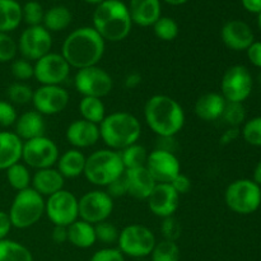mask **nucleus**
<instances>
[{"label":"nucleus","instance_id":"f257e3e1","mask_svg":"<svg viewBox=\"0 0 261 261\" xmlns=\"http://www.w3.org/2000/svg\"><path fill=\"white\" fill-rule=\"evenodd\" d=\"M106 41L93 27H81L69 33L61 46V55L70 68L78 70L94 66L103 58Z\"/></svg>","mask_w":261,"mask_h":261},{"label":"nucleus","instance_id":"f03ea898","mask_svg":"<svg viewBox=\"0 0 261 261\" xmlns=\"http://www.w3.org/2000/svg\"><path fill=\"white\" fill-rule=\"evenodd\" d=\"M144 119L157 137H175L185 125V111L172 97L154 94L145 102Z\"/></svg>","mask_w":261,"mask_h":261},{"label":"nucleus","instance_id":"7ed1b4c3","mask_svg":"<svg viewBox=\"0 0 261 261\" xmlns=\"http://www.w3.org/2000/svg\"><path fill=\"white\" fill-rule=\"evenodd\" d=\"M129 8L120 0H105L93 13V28L105 41L120 42L132 32Z\"/></svg>","mask_w":261,"mask_h":261},{"label":"nucleus","instance_id":"20e7f679","mask_svg":"<svg viewBox=\"0 0 261 261\" xmlns=\"http://www.w3.org/2000/svg\"><path fill=\"white\" fill-rule=\"evenodd\" d=\"M98 126L102 142L109 149L116 152L138 143L142 135V125L138 117L125 111L106 115Z\"/></svg>","mask_w":261,"mask_h":261},{"label":"nucleus","instance_id":"39448f33","mask_svg":"<svg viewBox=\"0 0 261 261\" xmlns=\"http://www.w3.org/2000/svg\"><path fill=\"white\" fill-rule=\"evenodd\" d=\"M125 172L119 152L112 149H98L87 157L84 173L92 185L106 188Z\"/></svg>","mask_w":261,"mask_h":261},{"label":"nucleus","instance_id":"423d86ee","mask_svg":"<svg viewBox=\"0 0 261 261\" xmlns=\"http://www.w3.org/2000/svg\"><path fill=\"white\" fill-rule=\"evenodd\" d=\"M8 214L14 228H30L45 214V199L32 188L18 191Z\"/></svg>","mask_w":261,"mask_h":261},{"label":"nucleus","instance_id":"0eeeda50","mask_svg":"<svg viewBox=\"0 0 261 261\" xmlns=\"http://www.w3.org/2000/svg\"><path fill=\"white\" fill-rule=\"evenodd\" d=\"M224 201L234 213L249 216L260 208L261 186L249 178H240L227 186Z\"/></svg>","mask_w":261,"mask_h":261},{"label":"nucleus","instance_id":"6e6552de","mask_svg":"<svg viewBox=\"0 0 261 261\" xmlns=\"http://www.w3.org/2000/svg\"><path fill=\"white\" fill-rule=\"evenodd\" d=\"M157 240L152 229L143 224H129L122 228L117 239V249L124 256L133 259H144L154 249Z\"/></svg>","mask_w":261,"mask_h":261},{"label":"nucleus","instance_id":"1a4fd4ad","mask_svg":"<svg viewBox=\"0 0 261 261\" xmlns=\"http://www.w3.org/2000/svg\"><path fill=\"white\" fill-rule=\"evenodd\" d=\"M74 87L83 97L103 98L114 87L112 76L101 66L94 65L81 69L74 76Z\"/></svg>","mask_w":261,"mask_h":261},{"label":"nucleus","instance_id":"9d476101","mask_svg":"<svg viewBox=\"0 0 261 261\" xmlns=\"http://www.w3.org/2000/svg\"><path fill=\"white\" fill-rule=\"evenodd\" d=\"M252 75L244 65H233L224 71L221 81V94L227 102L244 103L252 92Z\"/></svg>","mask_w":261,"mask_h":261},{"label":"nucleus","instance_id":"9b49d317","mask_svg":"<svg viewBox=\"0 0 261 261\" xmlns=\"http://www.w3.org/2000/svg\"><path fill=\"white\" fill-rule=\"evenodd\" d=\"M59 148L53 139L40 137L23 142L22 160L27 167L37 170L51 168L59 160Z\"/></svg>","mask_w":261,"mask_h":261},{"label":"nucleus","instance_id":"f8f14e48","mask_svg":"<svg viewBox=\"0 0 261 261\" xmlns=\"http://www.w3.org/2000/svg\"><path fill=\"white\" fill-rule=\"evenodd\" d=\"M45 214L54 226L69 227L79 219L78 199L68 190H60L45 200Z\"/></svg>","mask_w":261,"mask_h":261},{"label":"nucleus","instance_id":"ddd939ff","mask_svg":"<svg viewBox=\"0 0 261 261\" xmlns=\"http://www.w3.org/2000/svg\"><path fill=\"white\" fill-rule=\"evenodd\" d=\"M70 66L61 54L48 53L33 64V78L41 86H61L70 74Z\"/></svg>","mask_w":261,"mask_h":261},{"label":"nucleus","instance_id":"4468645a","mask_svg":"<svg viewBox=\"0 0 261 261\" xmlns=\"http://www.w3.org/2000/svg\"><path fill=\"white\" fill-rule=\"evenodd\" d=\"M79 219L91 224L107 221L114 211V199L103 190H93L84 194L78 200Z\"/></svg>","mask_w":261,"mask_h":261},{"label":"nucleus","instance_id":"2eb2a0df","mask_svg":"<svg viewBox=\"0 0 261 261\" xmlns=\"http://www.w3.org/2000/svg\"><path fill=\"white\" fill-rule=\"evenodd\" d=\"M17 45L23 59L28 61H37L38 59L51 53L53 37L43 25L27 27L20 35Z\"/></svg>","mask_w":261,"mask_h":261},{"label":"nucleus","instance_id":"dca6fc26","mask_svg":"<svg viewBox=\"0 0 261 261\" xmlns=\"http://www.w3.org/2000/svg\"><path fill=\"white\" fill-rule=\"evenodd\" d=\"M68 91L61 86H41L33 91L32 103L43 116H53L63 112L69 103Z\"/></svg>","mask_w":261,"mask_h":261},{"label":"nucleus","instance_id":"f3484780","mask_svg":"<svg viewBox=\"0 0 261 261\" xmlns=\"http://www.w3.org/2000/svg\"><path fill=\"white\" fill-rule=\"evenodd\" d=\"M145 167L157 184H170L181 173L180 161L175 153L157 148L148 154Z\"/></svg>","mask_w":261,"mask_h":261},{"label":"nucleus","instance_id":"a211bd4d","mask_svg":"<svg viewBox=\"0 0 261 261\" xmlns=\"http://www.w3.org/2000/svg\"><path fill=\"white\" fill-rule=\"evenodd\" d=\"M150 213L160 218L172 217L180 205V195L170 184H157L147 199Z\"/></svg>","mask_w":261,"mask_h":261},{"label":"nucleus","instance_id":"6ab92c4d","mask_svg":"<svg viewBox=\"0 0 261 261\" xmlns=\"http://www.w3.org/2000/svg\"><path fill=\"white\" fill-rule=\"evenodd\" d=\"M222 42L233 51H245L254 43L251 27L244 20L233 19L227 22L221 30Z\"/></svg>","mask_w":261,"mask_h":261},{"label":"nucleus","instance_id":"aec40b11","mask_svg":"<svg viewBox=\"0 0 261 261\" xmlns=\"http://www.w3.org/2000/svg\"><path fill=\"white\" fill-rule=\"evenodd\" d=\"M65 138L69 144L75 149L93 147L101 139L98 125L89 122L87 120H74L65 132Z\"/></svg>","mask_w":261,"mask_h":261},{"label":"nucleus","instance_id":"412c9836","mask_svg":"<svg viewBox=\"0 0 261 261\" xmlns=\"http://www.w3.org/2000/svg\"><path fill=\"white\" fill-rule=\"evenodd\" d=\"M124 175L126 178L127 195L138 200H147L157 185L147 167L125 170Z\"/></svg>","mask_w":261,"mask_h":261},{"label":"nucleus","instance_id":"4be33fe9","mask_svg":"<svg viewBox=\"0 0 261 261\" xmlns=\"http://www.w3.org/2000/svg\"><path fill=\"white\" fill-rule=\"evenodd\" d=\"M15 134L23 140L36 139V138L43 137L46 133V122L43 115L37 112L36 110L23 112L20 116H18L17 121L14 124Z\"/></svg>","mask_w":261,"mask_h":261},{"label":"nucleus","instance_id":"5701e85b","mask_svg":"<svg viewBox=\"0 0 261 261\" xmlns=\"http://www.w3.org/2000/svg\"><path fill=\"white\" fill-rule=\"evenodd\" d=\"M227 101L221 93L209 92L204 93L196 99L194 105V112L200 120L206 122L217 121L222 117Z\"/></svg>","mask_w":261,"mask_h":261},{"label":"nucleus","instance_id":"b1692460","mask_svg":"<svg viewBox=\"0 0 261 261\" xmlns=\"http://www.w3.org/2000/svg\"><path fill=\"white\" fill-rule=\"evenodd\" d=\"M132 22L140 27H150L161 18V0H130Z\"/></svg>","mask_w":261,"mask_h":261},{"label":"nucleus","instance_id":"393cba45","mask_svg":"<svg viewBox=\"0 0 261 261\" xmlns=\"http://www.w3.org/2000/svg\"><path fill=\"white\" fill-rule=\"evenodd\" d=\"M65 178L56 168H43L37 170L32 176L31 188L42 196H51L58 191L63 190Z\"/></svg>","mask_w":261,"mask_h":261},{"label":"nucleus","instance_id":"a878e982","mask_svg":"<svg viewBox=\"0 0 261 261\" xmlns=\"http://www.w3.org/2000/svg\"><path fill=\"white\" fill-rule=\"evenodd\" d=\"M23 140L14 132H0V171L22 160Z\"/></svg>","mask_w":261,"mask_h":261},{"label":"nucleus","instance_id":"bb28decb","mask_svg":"<svg viewBox=\"0 0 261 261\" xmlns=\"http://www.w3.org/2000/svg\"><path fill=\"white\" fill-rule=\"evenodd\" d=\"M86 161L87 157L82 150L75 149V148L68 149L63 154L59 155L56 170L61 173L64 178H76L84 173Z\"/></svg>","mask_w":261,"mask_h":261},{"label":"nucleus","instance_id":"cd10ccee","mask_svg":"<svg viewBox=\"0 0 261 261\" xmlns=\"http://www.w3.org/2000/svg\"><path fill=\"white\" fill-rule=\"evenodd\" d=\"M68 241L78 249H89L97 242L93 224L76 219L68 227Z\"/></svg>","mask_w":261,"mask_h":261},{"label":"nucleus","instance_id":"c85d7f7f","mask_svg":"<svg viewBox=\"0 0 261 261\" xmlns=\"http://www.w3.org/2000/svg\"><path fill=\"white\" fill-rule=\"evenodd\" d=\"M22 22V7L17 0H0V32L8 33Z\"/></svg>","mask_w":261,"mask_h":261},{"label":"nucleus","instance_id":"c756f323","mask_svg":"<svg viewBox=\"0 0 261 261\" xmlns=\"http://www.w3.org/2000/svg\"><path fill=\"white\" fill-rule=\"evenodd\" d=\"M71 19H73V15L68 8L63 5H56L46 10L42 25L48 32H60L69 27Z\"/></svg>","mask_w":261,"mask_h":261},{"label":"nucleus","instance_id":"7c9ffc66","mask_svg":"<svg viewBox=\"0 0 261 261\" xmlns=\"http://www.w3.org/2000/svg\"><path fill=\"white\" fill-rule=\"evenodd\" d=\"M79 112L82 115V119L87 120L89 122L99 125L106 117V107L101 98L96 97H82L79 102Z\"/></svg>","mask_w":261,"mask_h":261},{"label":"nucleus","instance_id":"2f4dec72","mask_svg":"<svg viewBox=\"0 0 261 261\" xmlns=\"http://www.w3.org/2000/svg\"><path fill=\"white\" fill-rule=\"evenodd\" d=\"M0 261H33V256L24 245L5 239L0 241Z\"/></svg>","mask_w":261,"mask_h":261},{"label":"nucleus","instance_id":"473e14b6","mask_svg":"<svg viewBox=\"0 0 261 261\" xmlns=\"http://www.w3.org/2000/svg\"><path fill=\"white\" fill-rule=\"evenodd\" d=\"M119 154L125 170H132V168L145 167V163H147L148 154L149 153L145 149V147L135 143V144L120 150Z\"/></svg>","mask_w":261,"mask_h":261},{"label":"nucleus","instance_id":"72a5a7b5","mask_svg":"<svg viewBox=\"0 0 261 261\" xmlns=\"http://www.w3.org/2000/svg\"><path fill=\"white\" fill-rule=\"evenodd\" d=\"M7 180L9 185L18 193V191L31 188L32 176H31L30 168L24 163L18 162L15 165L10 166L7 170Z\"/></svg>","mask_w":261,"mask_h":261},{"label":"nucleus","instance_id":"f704fd0d","mask_svg":"<svg viewBox=\"0 0 261 261\" xmlns=\"http://www.w3.org/2000/svg\"><path fill=\"white\" fill-rule=\"evenodd\" d=\"M149 256L150 261H180V247L177 242L162 240L155 244Z\"/></svg>","mask_w":261,"mask_h":261},{"label":"nucleus","instance_id":"c9c22d12","mask_svg":"<svg viewBox=\"0 0 261 261\" xmlns=\"http://www.w3.org/2000/svg\"><path fill=\"white\" fill-rule=\"evenodd\" d=\"M152 27L154 35L166 42L173 41L178 36V24L173 18L161 17Z\"/></svg>","mask_w":261,"mask_h":261},{"label":"nucleus","instance_id":"e433bc0d","mask_svg":"<svg viewBox=\"0 0 261 261\" xmlns=\"http://www.w3.org/2000/svg\"><path fill=\"white\" fill-rule=\"evenodd\" d=\"M7 96L8 99L12 105H27L32 102L33 98V89L30 86L24 83H13L8 87L7 89Z\"/></svg>","mask_w":261,"mask_h":261},{"label":"nucleus","instance_id":"4c0bfd02","mask_svg":"<svg viewBox=\"0 0 261 261\" xmlns=\"http://www.w3.org/2000/svg\"><path fill=\"white\" fill-rule=\"evenodd\" d=\"M245 117H246V112H245L244 105L236 103V102H227L221 119L229 127H239L240 125L244 124Z\"/></svg>","mask_w":261,"mask_h":261},{"label":"nucleus","instance_id":"58836bf2","mask_svg":"<svg viewBox=\"0 0 261 261\" xmlns=\"http://www.w3.org/2000/svg\"><path fill=\"white\" fill-rule=\"evenodd\" d=\"M43 15H45V10L42 5L35 0L25 3L24 7L22 8V20L27 23L28 27L42 25Z\"/></svg>","mask_w":261,"mask_h":261},{"label":"nucleus","instance_id":"ea45409f","mask_svg":"<svg viewBox=\"0 0 261 261\" xmlns=\"http://www.w3.org/2000/svg\"><path fill=\"white\" fill-rule=\"evenodd\" d=\"M245 142L254 147H261V116L247 120L241 130Z\"/></svg>","mask_w":261,"mask_h":261},{"label":"nucleus","instance_id":"a19ab883","mask_svg":"<svg viewBox=\"0 0 261 261\" xmlns=\"http://www.w3.org/2000/svg\"><path fill=\"white\" fill-rule=\"evenodd\" d=\"M94 232H96L97 241L106 245H111L117 242L120 233L119 229L116 228V226H114V224L110 223V222L107 221L94 224Z\"/></svg>","mask_w":261,"mask_h":261},{"label":"nucleus","instance_id":"79ce46f5","mask_svg":"<svg viewBox=\"0 0 261 261\" xmlns=\"http://www.w3.org/2000/svg\"><path fill=\"white\" fill-rule=\"evenodd\" d=\"M18 53V45L8 33L0 32V63L14 60Z\"/></svg>","mask_w":261,"mask_h":261},{"label":"nucleus","instance_id":"37998d69","mask_svg":"<svg viewBox=\"0 0 261 261\" xmlns=\"http://www.w3.org/2000/svg\"><path fill=\"white\" fill-rule=\"evenodd\" d=\"M12 75L17 81H28L33 78V64L25 59H14L10 65Z\"/></svg>","mask_w":261,"mask_h":261},{"label":"nucleus","instance_id":"c03bdc74","mask_svg":"<svg viewBox=\"0 0 261 261\" xmlns=\"http://www.w3.org/2000/svg\"><path fill=\"white\" fill-rule=\"evenodd\" d=\"M181 224L175 217H167L163 218L162 224H161V233H162L163 240H168V241H177L181 236Z\"/></svg>","mask_w":261,"mask_h":261},{"label":"nucleus","instance_id":"a18cd8bd","mask_svg":"<svg viewBox=\"0 0 261 261\" xmlns=\"http://www.w3.org/2000/svg\"><path fill=\"white\" fill-rule=\"evenodd\" d=\"M18 119L17 110L9 101H0V126L9 127L15 124Z\"/></svg>","mask_w":261,"mask_h":261},{"label":"nucleus","instance_id":"49530a36","mask_svg":"<svg viewBox=\"0 0 261 261\" xmlns=\"http://www.w3.org/2000/svg\"><path fill=\"white\" fill-rule=\"evenodd\" d=\"M89 261H125V256L117 247H106L94 252Z\"/></svg>","mask_w":261,"mask_h":261},{"label":"nucleus","instance_id":"de8ad7c7","mask_svg":"<svg viewBox=\"0 0 261 261\" xmlns=\"http://www.w3.org/2000/svg\"><path fill=\"white\" fill-rule=\"evenodd\" d=\"M106 193L114 198H121V196L127 195V185H126V178L125 175L122 173L120 177H117L116 180L112 181L111 184L106 186Z\"/></svg>","mask_w":261,"mask_h":261},{"label":"nucleus","instance_id":"09e8293b","mask_svg":"<svg viewBox=\"0 0 261 261\" xmlns=\"http://www.w3.org/2000/svg\"><path fill=\"white\" fill-rule=\"evenodd\" d=\"M170 185L172 186L173 190L178 194V195H185L189 191L191 190V180L184 173H178L175 178L170 182Z\"/></svg>","mask_w":261,"mask_h":261},{"label":"nucleus","instance_id":"8fccbe9b","mask_svg":"<svg viewBox=\"0 0 261 261\" xmlns=\"http://www.w3.org/2000/svg\"><path fill=\"white\" fill-rule=\"evenodd\" d=\"M246 51L250 63L261 69V41H254V43Z\"/></svg>","mask_w":261,"mask_h":261},{"label":"nucleus","instance_id":"3c124183","mask_svg":"<svg viewBox=\"0 0 261 261\" xmlns=\"http://www.w3.org/2000/svg\"><path fill=\"white\" fill-rule=\"evenodd\" d=\"M12 222H10L9 214L7 212L0 211V241L7 239L9 234L10 229H12Z\"/></svg>","mask_w":261,"mask_h":261},{"label":"nucleus","instance_id":"603ef678","mask_svg":"<svg viewBox=\"0 0 261 261\" xmlns=\"http://www.w3.org/2000/svg\"><path fill=\"white\" fill-rule=\"evenodd\" d=\"M51 239H53V241L58 245H61L64 244V242L68 241V227L54 226Z\"/></svg>","mask_w":261,"mask_h":261},{"label":"nucleus","instance_id":"864d4df0","mask_svg":"<svg viewBox=\"0 0 261 261\" xmlns=\"http://www.w3.org/2000/svg\"><path fill=\"white\" fill-rule=\"evenodd\" d=\"M157 149L173 153V150H175V137H158Z\"/></svg>","mask_w":261,"mask_h":261},{"label":"nucleus","instance_id":"5fc2aeb1","mask_svg":"<svg viewBox=\"0 0 261 261\" xmlns=\"http://www.w3.org/2000/svg\"><path fill=\"white\" fill-rule=\"evenodd\" d=\"M142 83V75L139 73H129L126 76H125V81H124V86L125 88L127 89H134L137 88L139 84Z\"/></svg>","mask_w":261,"mask_h":261},{"label":"nucleus","instance_id":"6e6d98bb","mask_svg":"<svg viewBox=\"0 0 261 261\" xmlns=\"http://www.w3.org/2000/svg\"><path fill=\"white\" fill-rule=\"evenodd\" d=\"M239 135H240L239 127H228V129H227L223 134H222L221 144H223V145L229 144V143L233 142V140L236 139Z\"/></svg>","mask_w":261,"mask_h":261},{"label":"nucleus","instance_id":"4d7b16f0","mask_svg":"<svg viewBox=\"0 0 261 261\" xmlns=\"http://www.w3.org/2000/svg\"><path fill=\"white\" fill-rule=\"evenodd\" d=\"M242 7L250 13L259 14L261 12V0H241Z\"/></svg>","mask_w":261,"mask_h":261},{"label":"nucleus","instance_id":"13d9d810","mask_svg":"<svg viewBox=\"0 0 261 261\" xmlns=\"http://www.w3.org/2000/svg\"><path fill=\"white\" fill-rule=\"evenodd\" d=\"M252 181H255V182L257 184V185L261 186V161L259 163L256 165V167H255L254 170V178H252Z\"/></svg>","mask_w":261,"mask_h":261},{"label":"nucleus","instance_id":"bf43d9fd","mask_svg":"<svg viewBox=\"0 0 261 261\" xmlns=\"http://www.w3.org/2000/svg\"><path fill=\"white\" fill-rule=\"evenodd\" d=\"M162 2L167 3V4L170 5H182L185 4V3H188L189 0H162Z\"/></svg>","mask_w":261,"mask_h":261},{"label":"nucleus","instance_id":"052dcab7","mask_svg":"<svg viewBox=\"0 0 261 261\" xmlns=\"http://www.w3.org/2000/svg\"><path fill=\"white\" fill-rule=\"evenodd\" d=\"M86 3H89V4H101L102 2H105V0H84Z\"/></svg>","mask_w":261,"mask_h":261},{"label":"nucleus","instance_id":"680f3d73","mask_svg":"<svg viewBox=\"0 0 261 261\" xmlns=\"http://www.w3.org/2000/svg\"><path fill=\"white\" fill-rule=\"evenodd\" d=\"M257 25H259V28L261 31V12L257 14Z\"/></svg>","mask_w":261,"mask_h":261},{"label":"nucleus","instance_id":"e2e57ef3","mask_svg":"<svg viewBox=\"0 0 261 261\" xmlns=\"http://www.w3.org/2000/svg\"><path fill=\"white\" fill-rule=\"evenodd\" d=\"M259 79H260V83H261V71H260V75H259Z\"/></svg>","mask_w":261,"mask_h":261},{"label":"nucleus","instance_id":"0e129e2a","mask_svg":"<svg viewBox=\"0 0 261 261\" xmlns=\"http://www.w3.org/2000/svg\"><path fill=\"white\" fill-rule=\"evenodd\" d=\"M137 261H147V260H143V259H139V260H137Z\"/></svg>","mask_w":261,"mask_h":261}]
</instances>
